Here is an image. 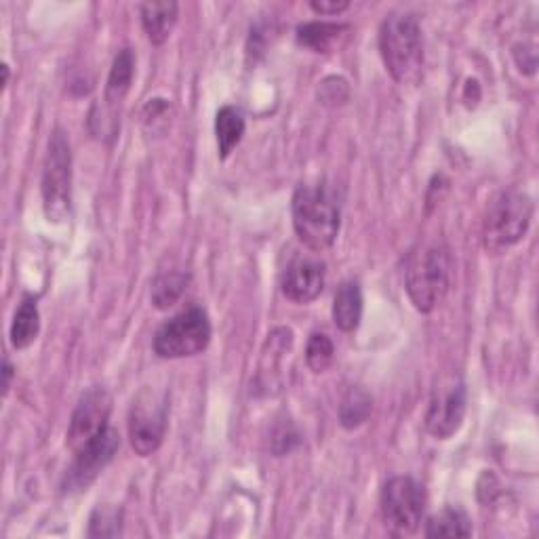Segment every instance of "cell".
<instances>
[{"label": "cell", "instance_id": "obj_26", "mask_svg": "<svg viewBox=\"0 0 539 539\" xmlns=\"http://www.w3.org/2000/svg\"><path fill=\"white\" fill-rule=\"evenodd\" d=\"M350 7V3H346V0H321V3H310V9L318 15H339V13H344L346 9Z\"/></svg>", "mask_w": 539, "mask_h": 539}, {"label": "cell", "instance_id": "obj_8", "mask_svg": "<svg viewBox=\"0 0 539 539\" xmlns=\"http://www.w3.org/2000/svg\"><path fill=\"white\" fill-rule=\"evenodd\" d=\"M466 409L468 392L464 379L457 375H445L432 390L426 413V430L438 441H447L462 428Z\"/></svg>", "mask_w": 539, "mask_h": 539}, {"label": "cell", "instance_id": "obj_22", "mask_svg": "<svg viewBox=\"0 0 539 539\" xmlns=\"http://www.w3.org/2000/svg\"><path fill=\"white\" fill-rule=\"evenodd\" d=\"M335 358V346L325 333H312L306 348V363L314 373H325Z\"/></svg>", "mask_w": 539, "mask_h": 539}, {"label": "cell", "instance_id": "obj_20", "mask_svg": "<svg viewBox=\"0 0 539 539\" xmlns=\"http://www.w3.org/2000/svg\"><path fill=\"white\" fill-rule=\"evenodd\" d=\"M472 535V523L464 510L445 508L434 514L428 527L426 537H468Z\"/></svg>", "mask_w": 539, "mask_h": 539}, {"label": "cell", "instance_id": "obj_12", "mask_svg": "<svg viewBox=\"0 0 539 539\" xmlns=\"http://www.w3.org/2000/svg\"><path fill=\"white\" fill-rule=\"evenodd\" d=\"M325 264L310 257H297L283 276V293L295 304H310L323 293Z\"/></svg>", "mask_w": 539, "mask_h": 539}, {"label": "cell", "instance_id": "obj_27", "mask_svg": "<svg viewBox=\"0 0 539 539\" xmlns=\"http://www.w3.org/2000/svg\"><path fill=\"white\" fill-rule=\"evenodd\" d=\"M3 377H5V382H3V388H5V394L9 392L11 388V379H13V365L9 361H5V367H3Z\"/></svg>", "mask_w": 539, "mask_h": 539}, {"label": "cell", "instance_id": "obj_16", "mask_svg": "<svg viewBox=\"0 0 539 539\" xmlns=\"http://www.w3.org/2000/svg\"><path fill=\"white\" fill-rule=\"evenodd\" d=\"M348 32L344 24H327V22H312L297 28V43L314 51V53H331L335 45H339V38Z\"/></svg>", "mask_w": 539, "mask_h": 539}, {"label": "cell", "instance_id": "obj_9", "mask_svg": "<svg viewBox=\"0 0 539 539\" xmlns=\"http://www.w3.org/2000/svg\"><path fill=\"white\" fill-rule=\"evenodd\" d=\"M426 510L422 485L411 476H394L382 491V514L394 533H415Z\"/></svg>", "mask_w": 539, "mask_h": 539}, {"label": "cell", "instance_id": "obj_21", "mask_svg": "<svg viewBox=\"0 0 539 539\" xmlns=\"http://www.w3.org/2000/svg\"><path fill=\"white\" fill-rule=\"evenodd\" d=\"M186 285H188V276L182 272H167V274L156 276V281L152 283V291H150L152 304L158 310L171 308L186 291Z\"/></svg>", "mask_w": 539, "mask_h": 539}, {"label": "cell", "instance_id": "obj_24", "mask_svg": "<svg viewBox=\"0 0 539 539\" xmlns=\"http://www.w3.org/2000/svg\"><path fill=\"white\" fill-rule=\"evenodd\" d=\"M295 445H299V434L291 422L278 424L272 432V451L276 455H285L289 453Z\"/></svg>", "mask_w": 539, "mask_h": 539}, {"label": "cell", "instance_id": "obj_10", "mask_svg": "<svg viewBox=\"0 0 539 539\" xmlns=\"http://www.w3.org/2000/svg\"><path fill=\"white\" fill-rule=\"evenodd\" d=\"M118 449H121V436H118L114 428L108 426L102 434L95 436L89 445L76 451L74 462L66 472L62 489L66 493L87 489L112 462Z\"/></svg>", "mask_w": 539, "mask_h": 539}, {"label": "cell", "instance_id": "obj_4", "mask_svg": "<svg viewBox=\"0 0 539 539\" xmlns=\"http://www.w3.org/2000/svg\"><path fill=\"white\" fill-rule=\"evenodd\" d=\"M451 285V257L443 247L415 253L407 268V293L419 312H432L443 302Z\"/></svg>", "mask_w": 539, "mask_h": 539}, {"label": "cell", "instance_id": "obj_11", "mask_svg": "<svg viewBox=\"0 0 539 539\" xmlns=\"http://www.w3.org/2000/svg\"><path fill=\"white\" fill-rule=\"evenodd\" d=\"M110 413H112L110 394L99 386L87 390L72 413L66 436L68 447L76 453L78 449L89 445L95 436H99L108 428Z\"/></svg>", "mask_w": 539, "mask_h": 539}, {"label": "cell", "instance_id": "obj_14", "mask_svg": "<svg viewBox=\"0 0 539 539\" xmlns=\"http://www.w3.org/2000/svg\"><path fill=\"white\" fill-rule=\"evenodd\" d=\"M177 3H144L139 5L142 26L152 45H163L177 24Z\"/></svg>", "mask_w": 539, "mask_h": 539}, {"label": "cell", "instance_id": "obj_13", "mask_svg": "<svg viewBox=\"0 0 539 539\" xmlns=\"http://www.w3.org/2000/svg\"><path fill=\"white\" fill-rule=\"evenodd\" d=\"M363 318V291L361 285L348 281L339 291L335 293L333 299V321L337 329H342L344 333H352L361 325Z\"/></svg>", "mask_w": 539, "mask_h": 539}, {"label": "cell", "instance_id": "obj_23", "mask_svg": "<svg viewBox=\"0 0 539 539\" xmlns=\"http://www.w3.org/2000/svg\"><path fill=\"white\" fill-rule=\"evenodd\" d=\"M121 518H118V512L114 510H97L91 518V537H114L121 535Z\"/></svg>", "mask_w": 539, "mask_h": 539}, {"label": "cell", "instance_id": "obj_17", "mask_svg": "<svg viewBox=\"0 0 539 539\" xmlns=\"http://www.w3.org/2000/svg\"><path fill=\"white\" fill-rule=\"evenodd\" d=\"M215 135H217V148L219 156L228 158L232 150L241 144L245 135V116L241 110L232 106H224L215 116Z\"/></svg>", "mask_w": 539, "mask_h": 539}, {"label": "cell", "instance_id": "obj_2", "mask_svg": "<svg viewBox=\"0 0 539 539\" xmlns=\"http://www.w3.org/2000/svg\"><path fill=\"white\" fill-rule=\"evenodd\" d=\"M293 228L308 249H329L342 226V211L327 186H302L293 196Z\"/></svg>", "mask_w": 539, "mask_h": 539}, {"label": "cell", "instance_id": "obj_1", "mask_svg": "<svg viewBox=\"0 0 539 539\" xmlns=\"http://www.w3.org/2000/svg\"><path fill=\"white\" fill-rule=\"evenodd\" d=\"M379 53L396 83H419L424 72V43L415 15L392 13L384 19L379 28Z\"/></svg>", "mask_w": 539, "mask_h": 539}, {"label": "cell", "instance_id": "obj_3", "mask_svg": "<svg viewBox=\"0 0 539 539\" xmlns=\"http://www.w3.org/2000/svg\"><path fill=\"white\" fill-rule=\"evenodd\" d=\"M533 219V201L516 190L499 194L489 207L483 226L485 249L499 255L514 247L527 234Z\"/></svg>", "mask_w": 539, "mask_h": 539}, {"label": "cell", "instance_id": "obj_6", "mask_svg": "<svg viewBox=\"0 0 539 539\" xmlns=\"http://www.w3.org/2000/svg\"><path fill=\"white\" fill-rule=\"evenodd\" d=\"M211 321L203 308H190L171 318L154 335V352L161 358H188L207 350Z\"/></svg>", "mask_w": 539, "mask_h": 539}, {"label": "cell", "instance_id": "obj_7", "mask_svg": "<svg viewBox=\"0 0 539 539\" xmlns=\"http://www.w3.org/2000/svg\"><path fill=\"white\" fill-rule=\"evenodd\" d=\"M167 398L152 388L135 396L129 411V441L139 457H148L161 449L167 432Z\"/></svg>", "mask_w": 539, "mask_h": 539}, {"label": "cell", "instance_id": "obj_15", "mask_svg": "<svg viewBox=\"0 0 539 539\" xmlns=\"http://www.w3.org/2000/svg\"><path fill=\"white\" fill-rule=\"evenodd\" d=\"M38 333H41V312L34 299L26 297L13 316L11 344L15 350H26L36 342Z\"/></svg>", "mask_w": 539, "mask_h": 539}, {"label": "cell", "instance_id": "obj_5", "mask_svg": "<svg viewBox=\"0 0 539 539\" xmlns=\"http://www.w3.org/2000/svg\"><path fill=\"white\" fill-rule=\"evenodd\" d=\"M43 209L49 222L62 224L72 211V152L62 129H55L43 167Z\"/></svg>", "mask_w": 539, "mask_h": 539}, {"label": "cell", "instance_id": "obj_18", "mask_svg": "<svg viewBox=\"0 0 539 539\" xmlns=\"http://www.w3.org/2000/svg\"><path fill=\"white\" fill-rule=\"evenodd\" d=\"M135 74V57L131 49H123L114 57L110 76L106 83V102L108 106H118L127 97Z\"/></svg>", "mask_w": 539, "mask_h": 539}, {"label": "cell", "instance_id": "obj_25", "mask_svg": "<svg viewBox=\"0 0 539 539\" xmlns=\"http://www.w3.org/2000/svg\"><path fill=\"white\" fill-rule=\"evenodd\" d=\"M321 99H323V104H329V106L344 104L348 99V83L344 81V78H337V76L327 78V81L321 85Z\"/></svg>", "mask_w": 539, "mask_h": 539}, {"label": "cell", "instance_id": "obj_19", "mask_svg": "<svg viewBox=\"0 0 539 539\" xmlns=\"http://www.w3.org/2000/svg\"><path fill=\"white\" fill-rule=\"evenodd\" d=\"M373 411V398L365 388H350L339 403V424L346 430L363 426Z\"/></svg>", "mask_w": 539, "mask_h": 539}]
</instances>
